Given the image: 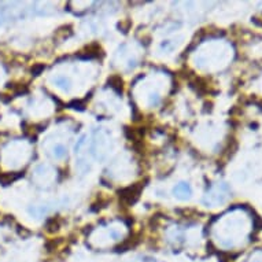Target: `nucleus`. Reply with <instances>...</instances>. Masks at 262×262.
<instances>
[{
	"instance_id": "1",
	"label": "nucleus",
	"mask_w": 262,
	"mask_h": 262,
	"mask_svg": "<svg viewBox=\"0 0 262 262\" xmlns=\"http://www.w3.org/2000/svg\"><path fill=\"white\" fill-rule=\"evenodd\" d=\"M143 187H145V184L143 183H136L133 184V185H129V187L124 188V189H121V191L118 193V195H120V201L127 206L133 205V203H136L137 199H139L140 193H141Z\"/></svg>"
},
{
	"instance_id": "2",
	"label": "nucleus",
	"mask_w": 262,
	"mask_h": 262,
	"mask_svg": "<svg viewBox=\"0 0 262 262\" xmlns=\"http://www.w3.org/2000/svg\"><path fill=\"white\" fill-rule=\"evenodd\" d=\"M173 193L179 199H188V198L191 197V194H193V189L189 187V184L187 183H179L173 189Z\"/></svg>"
},
{
	"instance_id": "3",
	"label": "nucleus",
	"mask_w": 262,
	"mask_h": 262,
	"mask_svg": "<svg viewBox=\"0 0 262 262\" xmlns=\"http://www.w3.org/2000/svg\"><path fill=\"white\" fill-rule=\"evenodd\" d=\"M84 57L88 58H98L99 55H102V49L99 44H91V45H88L87 49L84 50Z\"/></svg>"
},
{
	"instance_id": "4",
	"label": "nucleus",
	"mask_w": 262,
	"mask_h": 262,
	"mask_svg": "<svg viewBox=\"0 0 262 262\" xmlns=\"http://www.w3.org/2000/svg\"><path fill=\"white\" fill-rule=\"evenodd\" d=\"M109 84L111 88H114L117 92H121L124 88V80L121 79V76H111L109 79Z\"/></svg>"
},
{
	"instance_id": "5",
	"label": "nucleus",
	"mask_w": 262,
	"mask_h": 262,
	"mask_svg": "<svg viewBox=\"0 0 262 262\" xmlns=\"http://www.w3.org/2000/svg\"><path fill=\"white\" fill-rule=\"evenodd\" d=\"M193 85L197 88V91L201 92V93H206V92L209 91L206 80L201 79V77H195V79H194V81H193Z\"/></svg>"
},
{
	"instance_id": "6",
	"label": "nucleus",
	"mask_w": 262,
	"mask_h": 262,
	"mask_svg": "<svg viewBox=\"0 0 262 262\" xmlns=\"http://www.w3.org/2000/svg\"><path fill=\"white\" fill-rule=\"evenodd\" d=\"M59 227H61V220L58 219V217L50 219L49 221H47V225H45V228H47V231L49 232H57L58 229H59Z\"/></svg>"
},
{
	"instance_id": "7",
	"label": "nucleus",
	"mask_w": 262,
	"mask_h": 262,
	"mask_svg": "<svg viewBox=\"0 0 262 262\" xmlns=\"http://www.w3.org/2000/svg\"><path fill=\"white\" fill-rule=\"evenodd\" d=\"M55 84H57L58 87H61L62 89L69 91V88H70L69 79H66V77H57V79H55Z\"/></svg>"
},
{
	"instance_id": "8",
	"label": "nucleus",
	"mask_w": 262,
	"mask_h": 262,
	"mask_svg": "<svg viewBox=\"0 0 262 262\" xmlns=\"http://www.w3.org/2000/svg\"><path fill=\"white\" fill-rule=\"evenodd\" d=\"M66 155V149L63 147L62 145H58L54 147V157L58 158V159H61V158H63Z\"/></svg>"
},
{
	"instance_id": "9",
	"label": "nucleus",
	"mask_w": 262,
	"mask_h": 262,
	"mask_svg": "<svg viewBox=\"0 0 262 262\" xmlns=\"http://www.w3.org/2000/svg\"><path fill=\"white\" fill-rule=\"evenodd\" d=\"M159 102H161L159 95L158 93H151V97H150V106H157Z\"/></svg>"
}]
</instances>
